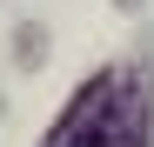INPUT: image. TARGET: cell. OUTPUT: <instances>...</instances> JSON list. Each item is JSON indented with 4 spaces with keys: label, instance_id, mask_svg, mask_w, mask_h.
Here are the masks:
<instances>
[{
    "label": "cell",
    "instance_id": "cell-1",
    "mask_svg": "<svg viewBox=\"0 0 154 147\" xmlns=\"http://www.w3.org/2000/svg\"><path fill=\"white\" fill-rule=\"evenodd\" d=\"M47 147H147V80H134L127 67L100 74L94 87L74 94Z\"/></svg>",
    "mask_w": 154,
    "mask_h": 147
}]
</instances>
